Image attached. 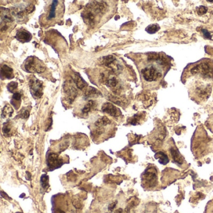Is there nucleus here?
Segmentation results:
<instances>
[{"instance_id":"obj_1","label":"nucleus","mask_w":213,"mask_h":213,"mask_svg":"<svg viewBox=\"0 0 213 213\" xmlns=\"http://www.w3.org/2000/svg\"><path fill=\"white\" fill-rule=\"evenodd\" d=\"M106 9V7L104 3L94 2V3L88 4L82 14L84 22L91 26L94 25L96 17L103 13Z\"/></svg>"},{"instance_id":"obj_2","label":"nucleus","mask_w":213,"mask_h":213,"mask_svg":"<svg viewBox=\"0 0 213 213\" xmlns=\"http://www.w3.org/2000/svg\"><path fill=\"white\" fill-rule=\"evenodd\" d=\"M25 69L28 73H41L45 71V66L43 63L35 56L28 58L25 62Z\"/></svg>"},{"instance_id":"obj_3","label":"nucleus","mask_w":213,"mask_h":213,"mask_svg":"<svg viewBox=\"0 0 213 213\" xmlns=\"http://www.w3.org/2000/svg\"><path fill=\"white\" fill-rule=\"evenodd\" d=\"M30 91L34 97L36 99L40 98L43 94V83L36 78H32L30 80Z\"/></svg>"},{"instance_id":"obj_4","label":"nucleus","mask_w":213,"mask_h":213,"mask_svg":"<svg viewBox=\"0 0 213 213\" xmlns=\"http://www.w3.org/2000/svg\"><path fill=\"white\" fill-rule=\"evenodd\" d=\"M191 72L192 73H197L198 72H201V74L204 77L210 78L212 77L213 74V67L211 66L210 63L205 62L201 63L200 65L194 67L191 70Z\"/></svg>"},{"instance_id":"obj_5","label":"nucleus","mask_w":213,"mask_h":213,"mask_svg":"<svg viewBox=\"0 0 213 213\" xmlns=\"http://www.w3.org/2000/svg\"><path fill=\"white\" fill-rule=\"evenodd\" d=\"M144 79L147 81H154L161 76V73L154 66L146 68L142 70Z\"/></svg>"},{"instance_id":"obj_6","label":"nucleus","mask_w":213,"mask_h":213,"mask_svg":"<svg viewBox=\"0 0 213 213\" xmlns=\"http://www.w3.org/2000/svg\"><path fill=\"white\" fill-rule=\"evenodd\" d=\"M101 110L102 112L113 117L120 116L121 114L120 110L111 102H104L102 106Z\"/></svg>"},{"instance_id":"obj_7","label":"nucleus","mask_w":213,"mask_h":213,"mask_svg":"<svg viewBox=\"0 0 213 213\" xmlns=\"http://www.w3.org/2000/svg\"><path fill=\"white\" fill-rule=\"evenodd\" d=\"M63 164V161L56 153H50L47 158V165L51 170L58 168Z\"/></svg>"},{"instance_id":"obj_8","label":"nucleus","mask_w":213,"mask_h":213,"mask_svg":"<svg viewBox=\"0 0 213 213\" xmlns=\"http://www.w3.org/2000/svg\"><path fill=\"white\" fill-rule=\"evenodd\" d=\"M157 175L151 169L146 171L143 175V181L149 187H154L157 184Z\"/></svg>"},{"instance_id":"obj_9","label":"nucleus","mask_w":213,"mask_h":213,"mask_svg":"<svg viewBox=\"0 0 213 213\" xmlns=\"http://www.w3.org/2000/svg\"><path fill=\"white\" fill-rule=\"evenodd\" d=\"M64 92L66 95L67 99L69 102H72L77 96V91L74 86L73 85V83L68 82L64 84Z\"/></svg>"},{"instance_id":"obj_10","label":"nucleus","mask_w":213,"mask_h":213,"mask_svg":"<svg viewBox=\"0 0 213 213\" xmlns=\"http://www.w3.org/2000/svg\"><path fill=\"white\" fill-rule=\"evenodd\" d=\"M31 35L27 31H18L16 35V38L21 43L29 42L31 40Z\"/></svg>"},{"instance_id":"obj_11","label":"nucleus","mask_w":213,"mask_h":213,"mask_svg":"<svg viewBox=\"0 0 213 213\" xmlns=\"http://www.w3.org/2000/svg\"><path fill=\"white\" fill-rule=\"evenodd\" d=\"M1 76L2 79H12L14 78L13 70L8 66L4 64L1 68Z\"/></svg>"},{"instance_id":"obj_12","label":"nucleus","mask_w":213,"mask_h":213,"mask_svg":"<svg viewBox=\"0 0 213 213\" xmlns=\"http://www.w3.org/2000/svg\"><path fill=\"white\" fill-rule=\"evenodd\" d=\"M1 17H2V22H4V23H11L13 21L10 15V12L8 9L2 8Z\"/></svg>"},{"instance_id":"obj_13","label":"nucleus","mask_w":213,"mask_h":213,"mask_svg":"<svg viewBox=\"0 0 213 213\" xmlns=\"http://www.w3.org/2000/svg\"><path fill=\"white\" fill-rule=\"evenodd\" d=\"M116 61V58L113 55H108L105 57H103L102 59V64L106 66L110 67L112 68V66L115 65V62Z\"/></svg>"},{"instance_id":"obj_14","label":"nucleus","mask_w":213,"mask_h":213,"mask_svg":"<svg viewBox=\"0 0 213 213\" xmlns=\"http://www.w3.org/2000/svg\"><path fill=\"white\" fill-rule=\"evenodd\" d=\"M13 109L12 108V106L9 104H7L5 106V107L2 110V117L3 118H10L12 116L13 113Z\"/></svg>"},{"instance_id":"obj_15","label":"nucleus","mask_w":213,"mask_h":213,"mask_svg":"<svg viewBox=\"0 0 213 213\" xmlns=\"http://www.w3.org/2000/svg\"><path fill=\"white\" fill-rule=\"evenodd\" d=\"M111 123V121L106 117V116H103L99 119H98L96 123H95V126L97 128H103L104 126H107L108 125Z\"/></svg>"},{"instance_id":"obj_16","label":"nucleus","mask_w":213,"mask_h":213,"mask_svg":"<svg viewBox=\"0 0 213 213\" xmlns=\"http://www.w3.org/2000/svg\"><path fill=\"white\" fill-rule=\"evenodd\" d=\"M74 82L75 84L76 85V86L81 89H83L87 86L86 81H84L81 77H80L79 75H77V74L75 75V77L74 78Z\"/></svg>"},{"instance_id":"obj_17","label":"nucleus","mask_w":213,"mask_h":213,"mask_svg":"<svg viewBox=\"0 0 213 213\" xmlns=\"http://www.w3.org/2000/svg\"><path fill=\"white\" fill-rule=\"evenodd\" d=\"M101 94V92L98 90H97L96 89L92 87H89V88L86 89L84 95L86 97H94V96H99Z\"/></svg>"},{"instance_id":"obj_18","label":"nucleus","mask_w":213,"mask_h":213,"mask_svg":"<svg viewBox=\"0 0 213 213\" xmlns=\"http://www.w3.org/2000/svg\"><path fill=\"white\" fill-rule=\"evenodd\" d=\"M95 102L92 100H90L84 106V108L82 110V112L84 114H87L89 112H90L93 108L95 106Z\"/></svg>"},{"instance_id":"obj_19","label":"nucleus","mask_w":213,"mask_h":213,"mask_svg":"<svg viewBox=\"0 0 213 213\" xmlns=\"http://www.w3.org/2000/svg\"><path fill=\"white\" fill-rule=\"evenodd\" d=\"M106 84H107V86H109L110 88H115L117 87V86L118 84V81L116 78L111 77V78H110L107 80Z\"/></svg>"},{"instance_id":"obj_20","label":"nucleus","mask_w":213,"mask_h":213,"mask_svg":"<svg viewBox=\"0 0 213 213\" xmlns=\"http://www.w3.org/2000/svg\"><path fill=\"white\" fill-rule=\"evenodd\" d=\"M40 183L43 188L46 189L49 187V177L46 174H43L41 177Z\"/></svg>"},{"instance_id":"obj_21","label":"nucleus","mask_w":213,"mask_h":213,"mask_svg":"<svg viewBox=\"0 0 213 213\" xmlns=\"http://www.w3.org/2000/svg\"><path fill=\"white\" fill-rule=\"evenodd\" d=\"M159 29H160V28H159L158 25L153 24V25H151L148 26L146 28V31L149 34H154V33H156L158 31H159Z\"/></svg>"},{"instance_id":"obj_22","label":"nucleus","mask_w":213,"mask_h":213,"mask_svg":"<svg viewBox=\"0 0 213 213\" xmlns=\"http://www.w3.org/2000/svg\"><path fill=\"white\" fill-rule=\"evenodd\" d=\"M58 1H53L51 7V9H50V12L48 16V19H52L53 18L55 17V10H56V6L58 5Z\"/></svg>"},{"instance_id":"obj_23","label":"nucleus","mask_w":213,"mask_h":213,"mask_svg":"<svg viewBox=\"0 0 213 213\" xmlns=\"http://www.w3.org/2000/svg\"><path fill=\"white\" fill-rule=\"evenodd\" d=\"M18 83L16 82H12L9 83L7 86V89L8 90L12 92V93H15V91L18 88Z\"/></svg>"},{"instance_id":"obj_24","label":"nucleus","mask_w":213,"mask_h":213,"mask_svg":"<svg viewBox=\"0 0 213 213\" xmlns=\"http://www.w3.org/2000/svg\"><path fill=\"white\" fill-rule=\"evenodd\" d=\"M11 131H12V128H11L10 125L8 123H5L3 128V133L5 135V136H10Z\"/></svg>"},{"instance_id":"obj_25","label":"nucleus","mask_w":213,"mask_h":213,"mask_svg":"<svg viewBox=\"0 0 213 213\" xmlns=\"http://www.w3.org/2000/svg\"><path fill=\"white\" fill-rule=\"evenodd\" d=\"M110 100L113 101V102L118 104V105H123V104H125V101H123V99L118 97H115V96H111L110 97Z\"/></svg>"},{"instance_id":"obj_26","label":"nucleus","mask_w":213,"mask_h":213,"mask_svg":"<svg viewBox=\"0 0 213 213\" xmlns=\"http://www.w3.org/2000/svg\"><path fill=\"white\" fill-rule=\"evenodd\" d=\"M172 157L173 158V159L176 161V162H181L182 163V158L181 157V156L179 155V154L177 152V151H174V150H172Z\"/></svg>"},{"instance_id":"obj_27","label":"nucleus","mask_w":213,"mask_h":213,"mask_svg":"<svg viewBox=\"0 0 213 213\" xmlns=\"http://www.w3.org/2000/svg\"><path fill=\"white\" fill-rule=\"evenodd\" d=\"M21 94L20 92H15L13 96L12 101H21Z\"/></svg>"},{"instance_id":"obj_28","label":"nucleus","mask_w":213,"mask_h":213,"mask_svg":"<svg viewBox=\"0 0 213 213\" xmlns=\"http://www.w3.org/2000/svg\"><path fill=\"white\" fill-rule=\"evenodd\" d=\"M30 116V112L28 110H25L22 111V113L20 115V117L23 119H27Z\"/></svg>"},{"instance_id":"obj_29","label":"nucleus","mask_w":213,"mask_h":213,"mask_svg":"<svg viewBox=\"0 0 213 213\" xmlns=\"http://www.w3.org/2000/svg\"><path fill=\"white\" fill-rule=\"evenodd\" d=\"M34 10H35V7L33 5H30L29 7L26 8L25 11L27 14H29V13H32Z\"/></svg>"},{"instance_id":"obj_30","label":"nucleus","mask_w":213,"mask_h":213,"mask_svg":"<svg viewBox=\"0 0 213 213\" xmlns=\"http://www.w3.org/2000/svg\"><path fill=\"white\" fill-rule=\"evenodd\" d=\"M116 204H117V201H116L112 202L111 204H110L109 205V206H108V210H109L110 212H112V211L115 209V207H116Z\"/></svg>"},{"instance_id":"obj_31","label":"nucleus","mask_w":213,"mask_h":213,"mask_svg":"<svg viewBox=\"0 0 213 213\" xmlns=\"http://www.w3.org/2000/svg\"><path fill=\"white\" fill-rule=\"evenodd\" d=\"M207 8L204 7V6H201L198 9V12L200 14H205L207 12Z\"/></svg>"},{"instance_id":"obj_32","label":"nucleus","mask_w":213,"mask_h":213,"mask_svg":"<svg viewBox=\"0 0 213 213\" xmlns=\"http://www.w3.org/2000/svg\"><path fill=\"white\" fill-rule=\"evenodd\" d=\"M68 146H69V143H68L67 144L66 143L61 144V146H59V151H60V152H62L64 150H65L68 147Z\"/></svg>"},{"instance_id":"obj_33","label":"nucleus","mask_w":213,"mask_h":213,"mask_svg":"<svg viewBox=\"0 0 213 213\" xmlns=\"http://www.w3.org/2000/svg\"><path fill=\"white\" fill-rule=\"evenodd\" d=\"M202 32H203V35H204V36L205 38H210L211 37L210 33H209L207 30H202Z\"/></svg>"},{"instance_id":"obj_34","label":"nucleus","mask_w":213,"mask_h":213,"mask_svg":"<svg viewBox=\"0 0 213 213\" xmlns=\"http://www.w3.org/2000/svg\"><path fill=\"white\" fill-rule=\"evenodd\" d=\"M1 194H2V196L3 197H4L5 199H8V200H12V198L10 197H9L5 192H4L3 191H1Z\"/></svg>"},{"instance_id":"obj_35","label":"nucleus","mask_w":213,"mask_h":213,"mask_svg":"<svg viewBox=\"0 0 213 213\" xmlns=\"http://www.w3.org/2000/svg\"><path fill=\"white\" fill-rule=\"evenodd\" d=\"M53 213H65V212L59 209H56V210H54Z\"/></svg>"},{"instance_id":"obj_36","label":"nucleus","mask_w":213,"mask_h":213,"mask_svg":"<svg viewBox=\"0 0 213 213\" xmlns=\"http://www.w3.org/2000/svg\"><path fill=\"white\" fill-rule=\"evenodd\" d=\"M123 212V209H117L115 212V213H122Z\"/></svg>"},{"instance_id":"obj_37","label":"nucleus","mask_w":213,"mask_h":213,"mask_svg":"<svg viewBox=\"0 0 213 213\" xmlns=\"http://www.w3.org/2000/svg\"><path fill=\"white\" fill-rule=\"evenodd\" d=\"M16 213H23V212H16Z\"/></svg>"}]
</instances>
